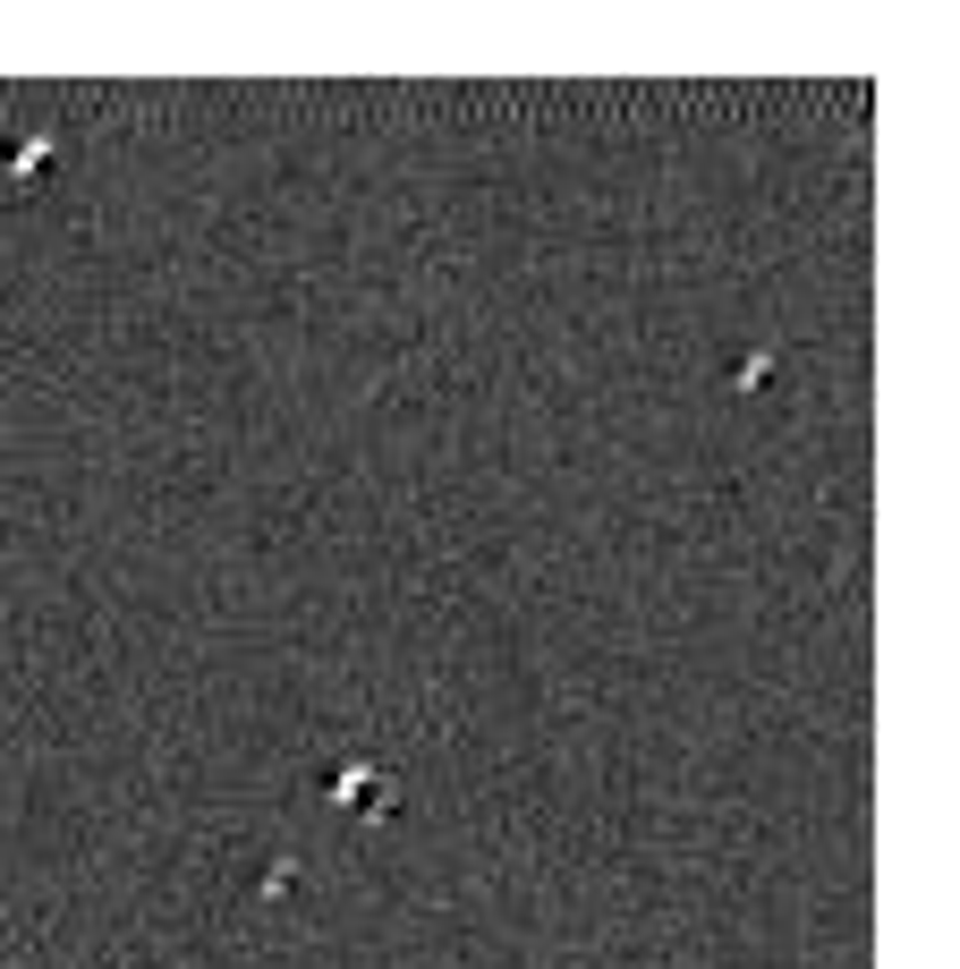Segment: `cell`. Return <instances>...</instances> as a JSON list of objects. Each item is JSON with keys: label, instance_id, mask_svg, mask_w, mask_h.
Masks as SVG:
<instances>
[{"label": "cell", "instance_id": "cell-1", "mask_svg": "<svg viewBox=\"0 0 960 969\" xmlns=\"http://www.w3.org/2000/svg\"><path fill=\"white\" fill-rule=\"evenodd\" d=\"M43 162H52V136H18V145H9V179H34Z\"/></svg>", "mask_w": 960, "mask_h": 969}]
</instances>
